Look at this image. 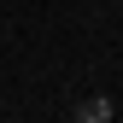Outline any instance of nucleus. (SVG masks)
Segmentation results:
<instances>
[{
  "instance_id": "f257e3e1",
  "label": "nucleus",
  "mask_w": 123,
  "mask_h": 123,
  "mask_svg": "<svg viewBox=\"0 0 123 123\" xmlns=\"http://www.w3.org/2000/svg\"><path fill=\"white\" fill-rule=\"evenodd\" d=\"M70 123H111V105L94 94V100H82V105H76V117H70Z\"/></svg>"
}]
</instances>
